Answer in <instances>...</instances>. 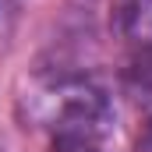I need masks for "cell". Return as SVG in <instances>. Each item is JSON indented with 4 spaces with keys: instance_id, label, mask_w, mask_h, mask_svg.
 <instances>
[{
    "instance_id": "cell-2",
    "label": "cell",
    "mask_w": 152,
    "mask_h": 152,
    "mask_svg": "<svg viewBox=\"0 0 152 152\" xmlns=\"http://www.w3.org/2000/svg\"><path fill=\"white\" fill-rule=\"evenodd\" d=\"M113 21L120 32L152 42V0H113Z\"/></svg>"
},
{
    "instance_id": "cell-4",
    "label": "cell",
    "mask_w": 152,
    "mask_h": 152,
    "mask_svg": "<svg viewBox=\"0 0 152 152\" xmlns=\"http://www.w3.org/2000/svg\"><path fill=\"white\" fill-rule=\"evenodd\" d=\"M134 152H152V117L145 120V127H142V134H138V145Z\"/></svg>"
},
{
    "instance_id": "cell-1",
    "label": "cell",
    "mask_w": 152,
    "mask_h": 152,
    "mask_svg": "<svg viewBox=\"0 0 152 152\" xmlns=\"http://www.w3.org/2000/svg\"><path fill=\"white\" fill-rule=\"evenodd\" d=\"M42 120L53 131V142H96L106 134L110 103L103 88L81 78H64L42 92Z\"/></svg>"
},
{
    "instance_id": "cell-3",
    "label": "cell",
    "mask_w": 152,
    "mask_h": 152,
    "mask_svg": "<svg viewBox=\"0 0 152 152\" xmlns=\"http://www.w3.org/2000/svg\"><path fill=\"white\" fill-rule=\"evenodd\" d=\"M124 85H127L131 96L152 103V42H142L127 57V64H124Z\"/></svg>"
}]
</instances>
